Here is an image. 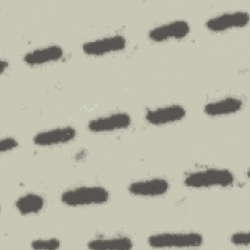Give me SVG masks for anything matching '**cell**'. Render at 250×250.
<instances>
[{
	"mask_svg": "<svg viewBox=\"0 0 250 250\" xmlns=\"http://www.w3.org/2000/svg\"><path fill=\"white\" fill-rule=\"evenodd\" d=\"M235 177L231 171L224 168H207L188 174L184 185L190 188H229L234 184Z\"/></svg>",
	"mask_w": 250,
	"mask_h": 250,
	"instance_id": "cell-1",
	"label": "cell"
},
{
	"mask_svg": "<svg viewBox=\"0 0 250 250\" xmlns=\"http://www.w3.org/2000/svg\"><path fill=\"white\" fill-rule=\"evenodd\" d=\"M109 198V191L101 186H80L66 189L61 194V201L71 207L104 204Z\"/></svg>",
	"mask_w": 250,
	"mask_h": 250,
	"instance_id": "cell-2",
	"label": "cell"
},
{
	"mask_svg": "<svg viewBox=\"0 0 250 250\" xmlns=\"http://www.w3.org/2000/svg\"><path fill=\"white\" fill-rule=\"evenodd\" d=\"M204 238L199 232H160L147 238V244L153 248H191L203 244Z\"/></svg>",
	"mask_w": 250,
	"mask_h": 250,
	"instance_id": "cell-3",
	"label": "cell"
},
{
	"mask_svg": "<svg viewBox=\"0 0 250 250\" xmlns=\"http://www.w3.org/2000/svg\"><path fill=\"white\" fill-rule=\"evenodd\" d=\"M131 123L132 117L129 113L117 111L91 119L87 124V128L92 133L106 134L125 130L131 126Z\"/></svg>",
	"mask_w": 250,
	"mask_h": 250,
	"instance_id": "cell-4",
	"label": "cell"
},
{
	"mask_svg": "<svg viewBox=\"0 0 250 250\" xmlns=\"http://www.w3.org/2000/svg\"><path fill=\"white\" fill-rule=\"evenodd\" d=\"M127 46V39L121 34H112L93 40H89L82 45L84 54L94 57L118 53L123 51Z\"/></svg>",
	"mask_w": 250,
	"mask_h": 250,
	"instance_id": "cell-5",
	"label": "cell"
},
{
	"mask_svg": "<svg viewBox=\"0 0 250 250\" xmlns=\"http://www.w3.org/2000/svg\"><path fill=\"white\" fill-rule=\"evenodd\" d=\"M249 13L247 11H230L209 18L205 26L213 32H223L233 28H241L248 24Z\"/></svg>",
	"mask_w": 250,
	"mask_h": 250,
	"instance_id": "cell-6",
	"label": "cell"
},
{
	"mask_svg": "<svg viewBox=\"0 0 250 250\" xmlns=\"http://www.w3.org/2000/svg\"><path fill=\"white\" fill-rule=\"evenodd\" d=\"M190 32V25L185 20H175L154 26L148 32V37L153 42L183 39Z\"/></svg>",
	"mask_w": 250,
	"mask_h": 250,
	"instance_id": "cell-7",
	"label": "cell"
},
{
	"mask_svg": "<svg viewBox=\"0 0 250 250\" xmlns=\"http://www.w3.org/2000/svg\"><path fill=\"white\" fill-rule=\"evenodd\" d=\"M77 136V132L72 126H62L36 133L32 142L38 146H54L67 144L73 141Z\"/></svg>",
	"mask_w": 250,
	"mask_h": 250,
	"instance_id": "cell-8",
	"label": "cell"
},
{
	"mask_svg": "<svg viewBox=\"0 0 250 250\" xmlns=\"http://www.w3.org/2000/svg\"><path fill=\"white\" fill-rule=\"evenodd\" d=\"M169 189L170 183L159 177L135 181L128 186V191L138 197H158L166 194Z\"/></svg>",
	"mask_w": 250,
	"mask_h": 250,
	"instance_id": "cell-9",
	"label": "cell"
},
{
	"mask_svg": "<svg viewBox=\"0 0 250 250\" xmlns=\"http://www.w3.org/2000/svg\"><path fill=\"white\" fill-rule=\"evenodd\" d=\"M186 113L185 107L181 104H168L146 110L145 118L151 125L162 126L183 120Z\"/></svg>",
	"mask_w": 250,
	"mask_h": 250,
	"instance_id": "cell-10",
	"label": "cell"
},
{
	"mask_svg": "<svg viewBox=\"0 0 250 250\" xmlns=\"http://www.w3.org/2000/svg\"><path fill=\"white\" fill-rule=\"evenodd\" d=\"M63 49L59 45H48L28 51L24 57V62L29 66H39L56 62L62 59Z\"/></svg>",
	"mask_w": 250,
	"mask_h": 250,
	"instance_id": "cell-11",
	"label": "cell"
},
{
	"mask_svg": "<svg viewBox=\"0 0 250 250\" xmlns=\"http://www.w3.org/2000/svg\"><path fill=\"white\" fill-rule=\"evenodd\" d=\"M242 107L243 101L240 98L229 96L207 103L203 107V111L208 116L220 117L234 114L240 111Z\"/></svg>",
	"mask_w": 250,
	"mask_h": 250,
	"instance_id": "cell-12",
	"label": "cell"
},
{
	"mask_svg": "<svg viewBox=\"0 0 250 250\" xmlns=\"http://www.w3.org/2000/svg\"><path fill=\"white\" fill-rule=\"evenodd\" d=\"M133 245L132 239L125 235L96 237L87 243L88 248L98 250H129Z\"/></svg>",
	"mask_w": 250,
	"mask_h": 250,
	"instance_id": "cell-13",
	"label": "cell"
},
{
	"mask_svg": "<svg viewBox=\"0 0 250 250\" xmlns=\"http://www.w3.org/2000/svg\"><path fill=\"white\" fill-rule=\"evenodd\" d=\"M45 198L42 195L34 192L24 193L18 197L15 201L17 211L23 216L35 215L41 212L45 207Z\"/></svg>",
	"mask_w": 250,
	"mask_h": 250,
	"instance_id": "cell-14",
	"label": "cell"
},
{
	"mask_svg": "<svg viewBox=\"0 0 250 250\" xmlns=\"http://www.w3.org/2000/svg\"><path fill=\"white\" fill-rule=\"evenodd\" d=\"M61 241L58 238H37L31 241L30 247L33 249H45V250H55L60 248Z\"/></svg>",
	"mask_w": 250,
	"mask_h": 250,
	"instance_id": "cell-15",
	"label": "cell"
},
{
	"mask_svg": "<svg viewBox=\"0 0 250 250\" xmlns=\"http://www.w3.org/2000/svg\"><path fill=\"white\" fill-rule=\"evenodd\" d=\"M230 242L236 246H248L249 245V232L248 231H236L231 234Z\"/></svg>",
	"mask_w": 250,
	"mask_h": 250,
	"instance_id": "cell-16",
	"label": "cell"
},
{
	"mask_svg": "<svg viewBox=\"0 0 250 250\" xmlns=\"http://www.w3.org/2000/svg\"><path fill=\"white\" fill-rule=\"evenodd\" d=\"M18 146H19V143H18L17 139L7 136L5 138H2L0 141V151L2 153L9 152V151L17 148Z\"/></svg>",
	"mask_w": 250,
	"mask_h": 250,
	"instance_id": "cell-17",
	"label": "cell"
},
{
	"mask_svg": "<svg viewBox=\"0 0 250 250\" xmlns=\"http://www.w3.org/2000/svg\"><path fill=\"white\" fill-rule=\"evenodd\" d=\"M8 66H9L8 61L2 59V60H1V62H0V72H1V73H4V71L8 68Z\"/></svg>",
	"mask_w": 250,
	"mask_h": 250,
	"instance_id": "cell-18",
	"label": "cell"
}]
</instances>
